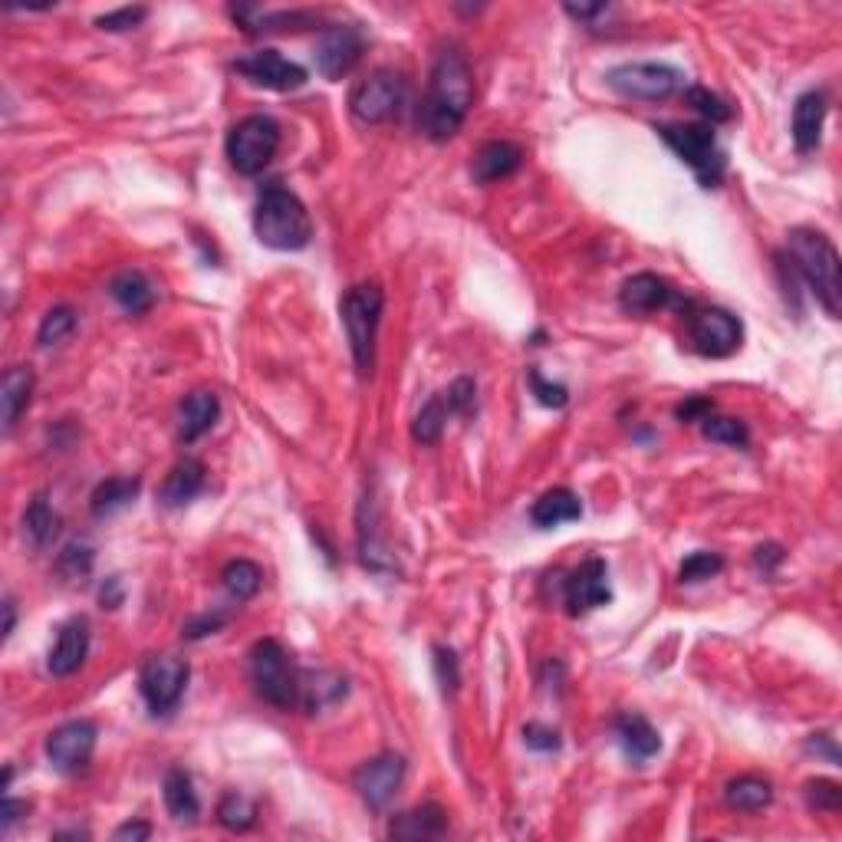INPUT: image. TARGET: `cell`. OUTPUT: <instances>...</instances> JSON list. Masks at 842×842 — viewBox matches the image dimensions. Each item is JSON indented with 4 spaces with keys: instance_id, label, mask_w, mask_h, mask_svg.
<instances>
[{
    "instance_id": "4316f807",
    "label": "cell",
    "mask_w": 842,
    "mask_h": 842,
    "mask_svg": "<svg viewBox=\"0 0 842 842\" xmlns=\"http://www.w3.org/2000/svg\"><path fill=\"white\" fill-rule=\"evenodd\" d=\"M30 395H33V372L26 366H13L3 372V382H0V405H3V428L10 431L20 418V412L30 405Z\"/></svg>"
},
{
    "instance_id": "f6af8a7d",
    "label": "cell",
    "mask_w": 842,
    "mask_h": 842,
    "mask_svg": "<svg viewBox=\"0 0 842 842\" xmlns=\"http://www.w3.org/2000/svg\"><path fill=\"white\" fill-rule=\"evenodd\" d=\"M435 669H438V682H441L445 695L454 692L458 688V659L451 649H445V645L435 649Z\"/></svg>"
},
{
    "instance_id": "7dc6e473",
    "label": "cell",
    "mask_w": 842,
    "mask_h": 842,
    "mask_svg": "<svg viewBox=\"0 0 842 842\" xmlns=\"http://www.w3.org/2000/svg\"><path fill=\"white\" fill-rule=\"evenodd\" d=\"M711 402L708 398H688L685 405H678V418L682 422H705L711 415Z\"/></svg>"
},
{
    "instance_id": "e575fe53",
    "label": "cell",
    "mask_w": 842,
    "mask_h": 842,
    "mask_svg": "<svg viewBox=\"0 0 842 842\" xmlns=\"http://www.w3.org/2000/svg\"><path fill=\"white\" fill-rule=\"evenodd\" d=\"M217 823L231 833H244L257 823V807L240 794H224L217 804Z\"/></svg>"
},
{
    "instance_id": "5b68a950",
    "label": "cell",
    "mask_w": 842,
    "mask_h": 842,
    "mask_svg": "<svg viewBox=\"0 0 842 842\" xmlns=\"http://www.w3.org/2000/svg\"><path fill=\"white\" fill-rule=\"evenodd\" d=\"M655 132L698 175V181L705 188L721 184L728 158L718 145L715 125H708V122H665V125H655Z\"/></svg>"
},
{
    "instance_id": "f907efd6",
    "label": "cell",
    "mask_w": 842,
    "mask_h": 842,
    "mask_svg": "<svg viewBox=\"0 0 842 842\" xmlns=\"http://www.w3.org/2000/svg\"><path fill=\"white\" fill-rule=\"evenodd\" d=\"M566 13L570 16H576V20H583V23H593L596 16H606L609 13V7L606 3H566Z\"/></svg>"
},
{
    "instance_id": "7bdbcfd3",
    "label": "cell",
    "mask_w": 842,
    "mask_h": 842,
    "mask_svg": "<svg viewBox=\"0 0 842 842\" xmlns=\"http://www.w3.org/2000/svg\"><path fill=\"white\" fill-rule=\"evenodd\" d=\"M89 566H92V553H89L86 543H69V547L63 550V557H59V570H63L66 576H72V580L86 576Z\"/></svg>"
},
{
    "instance_id": "9a60e30c",
    "label": "cell",
    "mask_w": 842,
    "mask_h": 842,
    "mask_svg": "<svg viewBox=\"0 0 842 842\" xmlns=\"http://www.w3.org/2000/svg\"><path fill=\"white\" fill-rule=\"evenodd\" d=\"M619 306L632 316H649V313H659V310H669V306L688 310L692 300H685L669 280H662L655 273H636L622 283Z\"/></svg>"
},
{
    "instance_id": "6da1fadb",
    "label": "cell",
    "mask_w": 842,
    "mask_h": 842,
    "mask_svg": "<svg viewBox=\"0 0 842 842\" xmlns=\"http://www.w3.org/2000/svg\"><path fill=\"white\" fill-rule=\"evenodd\" d=\"M471 102H474V76H471L464 53H458V49L438 53L431 76H428L425 102L418 112L422 135L431 142H448L451 135L461 132V125L471 112Z\"/></svg>"
},
{
    "instance_id": "e0dca14e",
    "label": "cell",
    "mask_w": 842,
    "mask_h": 842,
    "mask_svg": "<svg viewBox=\"0 0 842 842\" xmlns=\"http://www.w3.org/2000/svg\"><path fill=\"white\" fill-rule=\"evenodd\" d=\"M92 751H96V725L92 721H69L46 738V757L63 774L82 771L89 764Z\"/></svg>"
},
{
    "instance_id": "ee69618b",
    "label": "cell",
    "mask_w": 842,
    "mask_h": 842,
    "mask_svg": "<svg viewBox=\"0 0 842 842\" xmlns=\"http://www.w3.org/2000/svg\"><path fill=\"white\" fill-rule=\"evenodd\" d=\"M524 744H527L530 751L550 754V751H560V734H557L553 728H547V725H527V728H524Z\"/></svg>"
},
{
    "instance_id": "d6986e66",
    "label": "cell",
    "mask_w": 842,
    "mask_h": 842,
    "mask_svg": "<svg viewBox=\"0 0 842 842\" xmlns=\"http://www.w3.org/2000/svg\"><path fill=\"white\" fill-rule=\"evenodd\" d=\"M520 165H524V151H520V145L504 142V138H494V142H484V145L474 151L471 175H474V181H478V184H494V181L510 178Z\"/></svg>"
},
{
    "instance_id": "603a6c76",
    "label": "cell",
    "mask_w": 842,
    "mask_h": 842,
    "mask_svg": "<svg viewBox=\"0 0 842 842\" xmlns=\"http://www.w3.org/2000/svg\"><path fill=\"white\" fill-rule=\"evenodd\" d=\"M201 487H204V464L198 458H181L168 471V478L158 491V501L165 507H184L188 501H194L201 494Z\"/></svg>"
},
{
    "instance_id": "9c48e42d",
    "label": "cell",
    "mask_w": 842,
    "mask_h": 842,
    "mask_svg": "<svg viewBox=\"0 0 842 842\" xmlns=\"http://www.w3.org/2000/svg\"><path fill=\"white\" fill-rule=\"evenodd\" d=\"M405 102V79L395 69H372L349 92V112L362 125H379L398 115Z\"/></svg>"
},
{
    "instance_id": "836d02e7",
    "label": "cell",
    "mask_w": 842,
    "mask_h": 842,
    "mask_svg": "<svg viewBox=\"0 0 842 842\" xmlns=\"http://www.w3.org/2000/svg\"><path fill=\"white\" fill-rule=\"evenodd\" d=\"M221 583H224V590H227V596H231L234 603H247V599H254V596L260 593L263 573H260V566L250 563V560H231V563L224 566V573H221Z\"/></svg>"
},
{
    "instance_id": "277c9868",
    "label": "cell",
    "mask_w": 842,
    "mask_h": 842,
    "mask_svg": "<svg viewBox=\"0 0 842 842\" xmlns=\"http://www.w3.org/2000/svg\"><path fill=\"white\" fill-rule=\"evenodd\" d=\"M382 306H385V293H382L379 283H359V287L346 290V296L339 303L343 329H346V339H349L352 362H356L359 375H372L375 333H379Z\"/></svg>"
},
{
    "instance_id": "44dd1931",
    "label": "cell",
    "mask_w": 842,
    "mask_h": 842,
    "mask_svg": "<svg viewBox=\"0 0 842 842\" xmlns=\"http://www.w3.org/2000/svg\"><path fill=\"white\" fill-rule=\"evenodd\" d=\"M613 731H616L619 748L626 751V757H629L632 764H645V761H652V757L662 751L659 731H655L642 715H619V718L613 721Z\"/></svg>"
},
{
    "instance_id": "7402d4cb",
    "label": "cell",
    "mask_w": 842,
    "mask_h": 842,
    "mask_svg": "<svg viewBox=\"0 0 842 842\" xmlns=\"http://www.w3.org/2000/svg\"><path fill=\"white\" fill-rule=\"evenodd\" d=\"M823 122H827V96L820 89H810L797 99L794 105V142L797 151H813L823 138Z\"/></svg>"
},
{
    "instance_id": "8fae6325",
    "label": "cell",
    "mask_w": 842,
    "mask_h": 842,
    "mask_svg": "<svg viewBox=\"0 0 842 842\" xmlns=\"http://www.w3.org/2000/svg\"><path fill=\"white\" fill-rule=\"evenodd\" d=\"M188 662L178 655H151L138 672V692L155 718H165L178 708L184 688H188Z\"/></svg>"
},
{
    "instance_id": "cb8c5ba5",
    "label": "cell",
    "mask_w": 842,
    "mask_h": 842,
    "mask_svg": "<svg viewBox=\"0 0 842 842\" xmlns=\"http://www.w3.org/2000/svg\"><path fill=\"white\" fill-rule=\"evenodd\" d=\"M580 517H583V501L570 487H553L543 497H537V504L530 507V520L540 530H553L560 524H573Z\"/></svg>"
},
{
    "instance_id": "4fadbf2b",
    "label": "cell",
    "mask_w": 842,
    "mask_h": 842,
    "mask_svg": "<svg viewBox=\"0 0 842 842\" xmlns=\"http://www.w3.org/2000/svg\"><path fill=\"white\" fill-rule=\"evenodd\" d=\"M405 781V757L398 754H379L372 761H366L356 777H352V787L356 794L362 797V804L369 810H385L392 804V797L398 794Z\"/></svg>"
},
{
    "instance_id": "b9f144b4",
    "label": "cell",
    "mask_w": 842,
    "mask_h": 842,
    "mask_svg": "<svg viewBox=\"0 0 842 842\" xmlns=\"http://www.w3.org/2000/svg\"><path fill=\"white\" fill-rule=\"evenodd\" d=\"M145 16H148L145 7H122V10H112V13L96 16V26H99V30H109V33H122V30L138 26Z\"/></svg>"
},
{
    "instance_id": "484cf974",
    "label": "cell",
    "mask_w": 842,
    "mask_h": 842,
    "mask_svg": "<svg viewBox=\"0 0 842 842\" xmlns=\"http://www.w3.org/2000/svg\"><path fill=\"white\" fill-rule=\"evenodd\" d=\"M109 296L132 316H142L155 303V290L142 270H122L109 280Z\"/></svg>"
},
{
    "instance_id": "52a82bcc",
    "label": "cell",
    "mask_w": 842,
    "mask_h": 842,
    "mask_svg": "<svg viewBox=\"0 0 842 842\" xmlns=\"http://www.w3.org/2000/svg\"><path fill=\"white\" fill-rule=\"evenodd\" d=\"M280 148V125L270 115H247L240 119L224 142L227 161L237 175H260Z\"/></svg>"
},
{
    "instance_id": "8d00e7d4",
    "label": "cell",
    "mask_w": 842,
    "mask_h": 842,
    "mask_svg": "<svg viewBox=\"0 0 842 842\" xmlns=\"http://www.w3.org/2000/svg\"><path fill=\"white\" fill-rule=\"evenodd\" d=\"M72 329H76V313H72V306H53V310L43 316L40 329H36V343H40V346H56V343L69 339Z\"/></svg>"
},
{
    "instance_id": "1f68e13d",
    "label": "cell",
    "mask_w": 842,
    "mask_h": 842,
    "mask_svg": "<svg viewBox=\"0 0 842 842\" xmlns=\"http://www.w3.org/2000/svg\"><path fill=\"white\" fill-rule=\"evenodd\" d=\"M346 695V682L339 675H329V672H303L300 675V701L310 708V711H319L323 705L329 701H339Z\"/></svg>"
},
{
    "instance_id": "d590c367",
    "label": "cell",
    "mask_w": 842,
    "mask_h": 842,
    "mask_svg": "<svg viewBox=\"0 0 842 842\" xmlns=\"http://www.w3.org/2000/svg\"><path fill=\"white\" fill-rule=\"evenodd\" d=\"M701 435L708 441H718V445H731V448H748L751 441V431L741 418H725V415H708L701 422Z\"/></svg>"
},
{
    "instance_id": "ba28073f",
    "label": "cell",
    "mask_w": 842,
    "mask_h": 842,
    "mask_svg": "<svg viewBox=\"0 0 842 842\" xmlns=\"http://www.w3.org/2000/svg\"><path fill=\"white\" fill-rule=\"evenodd\" d=\"M688 343L705 359H728L741 349V319L721 306H688Z\"/></svg>"
},
{
    "instance_id": "f546056e",
    "label": "cell",
    "mask_w": 842,
    "mask_h": 842,
    "mask_svg": "<svg viewBox=\"0 0 842 842\" xmlns=\"http://www.w3.org/2000/svg\"><path fill=\"white\" fill-rule=\"evenodd\" d=\"M138 478H109V481H102L96 491H92V514L96 517H109V514H115V510H122V507H128L135 497H138Z\"/></svg>"
},
{
    "instance_id": "c3c4849f",
    "label": "cell",
    "mask_w": 842,
    "mask_h": 842,
    "mask_svg": "<svg viewBox=\"0 0 842 842\" xmlns=\"http://www.w3.org/2000/svg\"><path fill=\"white\" fill-rule=\"evenodd\" d=\"M99 603L102 609H119L122 606V580L119 576H109L99 590Z\"/></svg>"
},
{
    "instance_id": "7c38bea8",
    "label": "cell",
    "mask_w": 842,
    "mask_h": 842,
    "mask_svg": "<svg viewBox=\"0 0 842 842\" xmlns=\"http://www.w3.org/2000/svg\"><path fill=\"white\" fill-rule=\"evenodd\" d=\"M362 33H359V26H352V23H329V26H323V33H319V40H316V69L326 76V79H343V76H349L356 66H359V59H362Z\"/></svg>"
},
{
    "instance_id": "ffe728a7",
    "label": "cell",
    "mask_w": 842,
    "mask_h": 842,
    "mask_svg": "<svg viewBox=\"0 0 842 842\" xmlns=\"http://www.w3.org/2000/svg\"><path fill=\"white\" fill-rule=\"evenodd\" d=\"M217 415H221V402H217L214 392L198 389V392L184 395V402L178 405V438H181L184 445L204 438V435L214 428Z\"/></svg>"
},
{
    "instance_id": "f35d334b",
    "label": "cell",
    "mask_w": 842,
    "mask_h": 842,
    "mask_svg": "<svg viewBox=\"0 0 842 842\" xmlns=\"http://www.w3.org/2000/svg\"><path fill=\"white\" fill-rule=\"evenodd\" d=\"M725 570V560L718 553H708V550H698L692 557H685L682 570H678V580L682 583H705L711 576H718Z\"/></svg>"
},
{
    "instance_id": "d6a6232c",
    "label": "cell",
    "mask_w": 842,
    "mask_h": 842,
    "mask_svg": "<svg viewBox=\"0 0 842 842\" xmlns=\"http://www.w3.org/2000/svg\"><path fill=\"white\" fill-rule=\"evenodd\" d=\"M23 534L30 537L33 547H46V543L56 540V534H59V514L46 504L43 494H36V497L30 501V507H26V514H23Z\"/></svg>"
},
{
    "instance_id": "3957f363",
    "label": "cell",
    "mask_w": 842,
    "mask_h": 842,
    "mask_svg": "<svg viewBox=\"0 0 842 842\" xmlns=\"http://www.w3.org/2000/svg\"><path fill=\"white\" fill-rule=\"evenodd\" d=\"M254 231L270 250H303L313 237V221L306 204L283 188V181H267L257 194Z\"/></svg>"
},
{
    "instance_id": "7a4b0ae2",
    "label": "cell",
    "mask_w": 842,
    "mask_h": 842,
    "mask_svg": "<svg viewBox=\"0 0 842 842\" xmlns=\"http://www.w3.org/2000/svg\"><path fill=\"white\" fill-rule=\"evenodd\" d=\"M787 257L790 267L807 280L820 306L837 319L842 310V277H840V250L837 244L813 227H794L787 237Z\"/></svg>"
},
{
    "instance_id": "f1b7e54d",
    "label": "cell",
    "mask_w": 842,
    "mask_h": 842,
    "mask_svg": "<svg viewBox=\"0 0 842 842\" xmlns=\"http://www.w3.org/2000/svg\"><path fill=\"white\" fill-rule=\"evenodd\" d=\"M451 415H454V405H451L448 392L431 395V398L422 405V412L415 415L412 438H415L418 445H435V441L445 435V425H448V418H451Z\"/></svg>"
},
{
    "instance_id": "bcb514c9",
    "label": "cell",
    "mask_w": 842,
    "mask_h": 842,
    "mask_svg": "<svg viewBox=\"0 0 842 842\" xmlns=\"http://www.w3.org/2000/svg\"><path fill=\"white\" fill-rule=\"evenodd\" d=\"M227 622L224 613H214V616H201V619H191L184 626V639H204V636H214L221 626Z\"/></svg>"
},
{
    "instance_id": "ab89813d",
    "label": "cell",
    "mask_w": 842,
    "mask_h": 842,
    "mask_svg": "<svg viewBox=\"0 0 842 842\" xmlns=\"http://www.w3.org/2000/svg\"><path fill=\"white\" fill-rule=\"evenodd\" d=\"M807 804H810L813 810L837 813L842 807L840 784H833V781H810V784H807Z\"/></svg>"
},
{
    "instance_id": "f5cc1de1",
    "label": "cell",
    "mask_w": 842,
    "mask_h": 842,
    "mask_svg": "<svg viewBox=\"0 0 842 842\" xmlns=\"http://www.w3.org/2000/svg\"><path fill=\"white\" fill-rule=\"evenodd\" d=\"M810 751H813V754H827V757H830V764H840V751H837V744H833V738H830V734H813Z\"/></svg>"
},
{
    "instance_id": "4dcf8cb0",
    "label": "cell",
    "mask_w": 842,
    "mask_h": 842,
    "mask_svg": "<svg viewBox=\"0 0 842 842\" xmlns=\"http://www.w3.org/2000/svg\"><path fill=\"white\" fill-rule=\"evenodd\" d=\"M725 800H728V807H734V810L757 813V810L771 807V800H774V787H771L764 777H751V774H748V777H738V781H731V784H728Z\"/></svg>"
},
{
    "instance_id": "2e32d148",
    "label": "cell",
    "mask_w": 842,
    "mask_h": 842,
    "mask_svg": "<svg viewBox=\"0 0 842 842\" xmlns=\"http://www.w3.org/2000/svg\"><path fill=\"white\" fill-rule=\"evenodd\" d=\"M613 599V590H609V570L603 560H586L580 563L570 580L563 583V603H566V613L570 616H586L599 606H606Z\"/></svg>"
},
{
    "instance_id": "8992f818",
    "label": "cell",
    "mask_w": 842,
    "mask_h": 842,
    "mask_svg": "<svg viewBox=\"0 0 842 842\" xmlns=\"http://www.w3.org/2000/svg\"><path fill=\"white\" fill-rule=\"evenodd\" d=\"M254 692L273 708H293L300 701V672L290 652L277 639H260L247 652Z\"/></svg>"
},
{
    "instance_id": "5bb4252c",
    "label": "cell",
    "mask_w": 842,
    "mask_h": 842,
    "mask_svg": "<svg viewBox=\"0 0 842 842\" xmlns=\"http://www.w3.org/2000/svg\"><path fill=\"white\" fill-rule=\"evenodd\" d=\"M234 69L250 79L254 86H263V89H273V92H290V89H300L306 82V69L287 56H280L277 49H257V53H247L234 63Z\"/></svg>"
},
{
    "instance_id": "816d5d0a",
    "label": "cell",
    "mask_w": 842,
    "mask_h": 842,
    "mask_svg": "<svg viewBox=\"0 0 842 842\" xmlns=\"http://www.w3.org/2000/svg\"><path fill=\"white\" fill-rule=\"evenodd\" d=\"M20 813H26V804H16V800L3 797V807H0V830L7 833V830L20 820Z\"/></svg>"
},
{
    "instance_id": "d4e9b609",
    "label": "cell",
    "mask_w": 842,
    "mask_h": 842,
    "mask_svg": "<svg viewBox=\"0 0 842 842\" xmlns=\"http://www.w3.org/2000/svg\"><path fill=\"white\" fill-rule=\"evenodd\" d=\"M448 830V813L435 804H425L418 810H408L392 820L389 837L392 840H438Z\"/></svg>"
},
{
    "instance_id": "83f0119b",
    "label": "cell",
    "mask_w": 842,
    "mask_h": 842,
    "mask_svg": "<svg viewBox=\"0 0 842 842\" xmlns=\"http://www.w3.org/2000/svg\"><path fill=\"white\" fill-rule=\"evenodd\" d=\"M165 807H168L171 820H178V823H194L198 813H201V800L194 794V784L178 767L165 774Z\"/></svg>"
},
{
    "instance_id": "db71d44e",
    "label": "cell",
    "mask_w": 842,
    "mask_h": 842,
    "mask_svg": "<svg viewBox=\"0 0 842 842\" xmlns=\"http://www.w3.org/2000/svg\"><path fill=\"white\" fill-rule=\"evenodd\" d=\"M16 626V609H13V599H3V639H10Z\"/></svg>"
},
{
    "instance_id": "74e56055",
    "label": "cell",
    "mask_w": 842,
    "mask_h": 842,
    "mask_svg": "<svg viewBox=\"0 0 842 842\" xmlns=\"http://www.w3.org/2000/svg\"><path fill=\"white\" fill-rule=\"evenodd\" d=\"M685 99H688V105L692 109H698L705 119H708V125H718V122H731V105L721 99V96H715L711 89H705V86H688L685 89Z\"/></svg>"
},
{
    "instance_id": "681fc988",
    "label": "cell",
    "mask_w": 842,
    "mask_h": 842,
    "mask_svg": "<svg viewBox=\"0 0 842 842\" xmlns=\"http://www.w3.org/2000/svg\"><path fill=\"white\" fill-rule=\"evenodd\" d=\"M151 837V827L148 823H122L115 833H112V840L115 842H142Z\"/></svg>"
},
{
    "instance_id": "30bf717a",
    "label": "cell",
    "mask_w": 842,
    "mask_h": 842,
    "mask_svg": "<svg viewBox=\"0 0 842 842\" xmlns=\"http://www.w3.org/2000/svg\"><path fill=\"white\" fill-rule=\"evenodd\" d=\"M609 89H616L626 99H669L678 89H685V72L669 63H622L609 69L606 76Z\"/></svg>"
},
{
    "instance_id": "ac0fdd59",
    "label": "cell",
    "mask_w": 842,
    "mask_h": 842,
    "mask_svg": "<svg viewBox=\"0 0 842 842\" xmlns=\"http://www.w3.org/2000/svg\"><path fill=\"white\" fill-rule=\"evenodd\" d=\"M89 655V622L79 616V619H69L59 632H56V642L49 649V659H46V669L49 675L56 678H69L72 672L82 669Z\"/></svg>"
},
{
    "instance_id": "60d3db41",
    "label": "cell",
    "mask_w": 842,
    "mask_h": 842,
    "mask_svg": "<svg viewBox=\"0 0 842 842\" xmlns=\"http://www.w3.org/2000/svg\"><path fill=\"white\" fill-rule=\"evenodd\" d=\"M527 379H530V389H534V395H537V402H540V405H547V408H563V405L570 402L566 385L547 382V379L540 375V369H530V372H527Z\"/></svg>"
}]
</instances>
